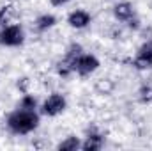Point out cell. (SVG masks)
Here are the masks:
<instances>
[{"label":"cell","instance_id":"cell-10","mask_svg":"<svg viewBox=\"0 0 152 151\" xmlns=\"http://www.w3.org/2000/svg\"><path fill=\"white\" fill-rule=\"evenodd\" d=\"M57 150H58V151H76V150H81V141H80V137H76V135H69V137H66L64 141H60V142L57 144Z\"/></svg>","mask_w":152,"mask_h":151},{"label":"cell","instance_id":"cell-8","mask_svg":"<svg viewBox=\"0 0 152 151\" xmlns=\"http://www.w3.org/2000/svg\"><path fill=\"white\" fill-rule=\"evenodd\" d=\"M55 25H57V16L51 14V13H42V14H39L37 18H36V21H34V27H36L37 32H48V30L53 29Z\"/></svg>","mask_w":152,"mask_h":151},{"label":"cell","instance_id":"cell-13","mask_svg":"<svg viewBox=\"0 0 152 151\" xmlns=\"http://www.w3.org/2000/svg\"><path fill=\"white\" fill-rule=\"evenodd\" d=\"M71 0H50V4L53 5V7H64V5H67Z\"/></svg>","mask_w":152,"mask_h":151},{"label":"cell","instance_id":"cell-7","mask_svg":"<svg viewBox=\"0 0 152 151\" xmlns=\"http://www.w3.org/2000/svg\"><path fill=\"white\" fill-rule=\"evenodd\" d=\"M104 146V135L101 132H97L96 128L88 130L85 139L81 141V150L83 151H99Z\"/></svg>","mask_w":152,"mask_h":151},{"label":"cell","instance_id":"cell-1","mask_svg":"<svg viewBox=\"0 0 152 151\" xmlns=\"http://www.w3.org/2000/svg\"><path fill=\"white\" fill-rule=\"evenodd\" d=\"M41 123V115L37 110H27V109H16L7 115L5 126L12 135H28L36 132Z\"/></svg>","mask_w":152,"mask_h":151},{"label":"cell","instance_id":"cell-11","mask_svg":"<svg viewBox=\"0 0 152 151\" xmlns=\"http://www.w3.org/2000/svg\"><path fill=\"white\" fill-rule=\"evenodd\" d=\"M20 109H27V110H37L39 105H37V100L32 96V94H23L20 103H18Z\"/></svg>","mask_w":152,"mask_h":151},{"label":"cell","instance_id":"cell-6","mask_svg":"<svg viewBox=\"0 0 152 151\" xmlns=\"http://www.w3.org/2000/svg\"><path fill=\"white\" fill-rule=\"evenodd\" d=\"M92 23V16L85 9H75L67 14V25L76 30H83Z\"/></svg>","mask_w":152,"mask_h":151},{"label":"cell","instance_id":"cell-2","mask_svg":"<svg viewBox=\"0 0 152 151\" xmlns=\"http://www.w3.org/2000/svg\"><path fill=\"white\" fill-rule=\"evenodd\" d=\"M112 13H113V18L117 21L126 23L129 29H133V30L140 29V20H138L136 11H134V5L131 2H127V0L117 2L113 5V9H112Z\"/></svg>","mask_w":152,"mask_h":151},{"label":"cell","instance_id":"cell-5","mask_svg":"<svg viewBox=\"0 0 152 151\" xmlns=\"http://www.w3.org/2000/svg\"><path fill=\"white\" fill-rule=\"evenodd\" d=\"M133 66L140 71L152 68V39H147L145 43H142V46L138 48V52L134 55Z\"/></svg>","mask_w":152,"mask_h":151},{"label":"cell","instance_id":"cell-4","mask_svg":"<svg viewBox=\"0 0 152 151\" xmlns=\"http://www.w3.org/2000/svg\"><path fill=\"white\" fill-rule=\"evenodd\" d=\"M41 114L48 115V117H57L62 112H66L67 109V100L62 93H51L48 94V98H44V101L41 103Z\"/></svg>","mask_w":152,"mask_h":151},{"label":"cell","instance_id":"cell-3","mask_svg":"<svg viewBox=\"0 0 152 151\" xmlns=\"http://www.w3.org/2000/svg\"><path fill=\"white\" fill-rule=\"evenodd\" d=\"M25 43V29L16 21L5 27H0V46L18 48Z\"/></svg>","mask_w":152,"mask_h":151},{"label":"cell","instance_id":"cell-12","mask_svg":"<svg viewBox=\"0 0 152 151\" xmlns=\"http://www.w3.org/2000/svg\"><path fill=\"white\" fill-rule=\"evenodd\" d=\"M138 94H140V100L142 101H152V87L151 85H143Z\"/></svg>","mask_w":152,"mask_h":151},{"label":"cell","instance_id":"cell-9","mask_svg":"<svg viewBox=\"0 0 152 151\" xmlns=\"http://www.w3.org/2000/svg\"><path fill=\"white\" fill-rule=\"evenodd\" d=\"M16 20H18V11H16L14 5H4V7H0V27L16 23Z\"/></svg>","mask_w":152,"mask_h":151}]
</instances>
